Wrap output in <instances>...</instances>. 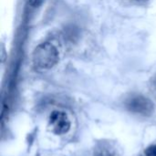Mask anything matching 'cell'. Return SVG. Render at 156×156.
I'll return each mask as SVG.
<instances>
[{
  "label": "cell",
  "instance_id": "1",
  "mask_svg": "<svg viewBox=\"0 0 156 156\" xmlns=\"http://www.w3.org/2000/svg\"><path fill=\"white\" fill-rule=\"evenodd\" d=\"M59 58L58 48L50 42L39 44L34 50L32 60L37 70H48L53 68Z\"/></svg>",
  "mask_w": 156,
  "mask_h": 156
},
{
  "label": "cell",
  "instance_id": "2",
  "mask_svg": "<svg viewBox=\"0 0 156 156\" xmlns=\"http://www.w3.org/2000/svg\"><path fill=\"white\" fill-rule=\"evenodd\" d=\"M49 125L52 131L58 135L65 134L70 129V122L68 115L60 111H55L50 114Z\"/></svg>",
  "mask_w": 156,
  "mask_h": 156
},
{
  "label": "cell",
  "instance_id": "3",
  "mask_svg": "<svg viewBox=\"0 0 156 156\" xmlns=\"http://www.w3.org/2000/svg\"><path fill=\"white\" fill-rule=\"evenodd\" d=\"M126 105L131 112L143 115H149L154 111V105L151 101L141 95H136L130 98L127 101Z\"/></svg>",
  "mask_w": 156,
  "mask_h": 156
},
{
  "label": "cell",
  "instance_id": "4",
  "mask_svg": "<svg viewBox=\"0 0 156 156\" xmlns=\"http://www.w3.org/2000/svg\"><path fill=\"white\" fill-rule=\"evenodd\" d=\"M94 156H114L112 151L105 146H101L100 147L98 150H96Z\"/></svg>",
  "mask_w": 156,
  "mask_h": 156
},
{
  "label": "cell",
  "instance_id": "5",
  "mask_svg": "<svg viewBox=\"0 0 156 156\" xmlns=\"http://www.w3.org/2000/svg\"><path fill=\"white\" fill-rule=\"evenodd\" d=\"M145 155L146 156H156V144L149 146L145 150Z\"/></svg>",
  "mask_w": 156,
  "mask_h": 156
},
{
  "label": "cell",
  "instance_id": "6",
  "mask_svg": "<svg viewBox=\"0 0 156 156\" xmlns=\"http://www.w3.org/2000/svg\"><path fill=\"white\" fill-rule=\"evenodd\" d=\"M43 2V0H28V4L31 7L35 8L40 5V4Z\"/></svg>",
  "mask_w": 156,
  "mask_h": 156
},
{
  "label": "cell",
  "instance_id": "7",
  "mask_svg": "<svg viewBox=\"0 0 156 156\" xmlns=\"http://www.w3.org/2000/svg\"><path fill=\"white\" fill-rule=\"evenodd\" d=\"M128 1L134 2V3H137V4H144V3H146L148 0H128Z\"/></svg>",
  "mask_w": 156,
  "mask_h": 156
}]
</instances>
